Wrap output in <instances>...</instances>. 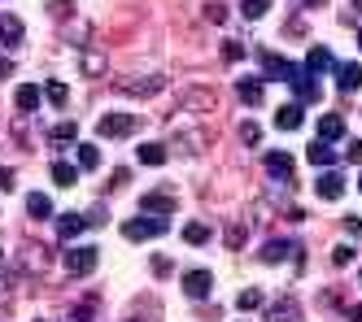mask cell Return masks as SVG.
<instances>
[{
  "mask_svg": "<svg viewBox=\"0 0 362 322\" xmlns=\"http://www.w3.org/2000/svg\"><path fill=\"white\" fill-rule=\"evenodd\" d=\"M9 74H13V66H9L5 57H0V78H9Z\"/></svg>",
  "mask_w": 362,
  "mask_h": 322,
  "instance_id": "obj_40",
  "label": "cell"
},
{
  "mask_svg": "<svg viewBox=\"0 0 362 322\" xmlns=\"http://www.w3.org/2000/svg\"><path fill=\"white\" fill-rule=\"evenodd\" d=\"M240 239H245V231H240V227H231V231H227V244H231V249H240Z\"/></svg>",
  "mask_w": 362,
  "mask_h": 322,
  "instance_id": "obj_37",
  "label": "cell"
},
{
  "mask_svg": "<svg viewBox=\"0 0 362 322\" xmlns=\"http://www.w3.org/2000/svg\"><path fill=\"white\" fill-rule=\"evenodd\" d=\"M236 305H240V309H257V305H262V292H257V287H245L240 297H236Z\"/></svg>",
  "mask_w": 362,
  "mask_h": 322,
  "instance_id": "obj_29",
  "label": "cell"
},
{
  "mask_svg": "<svg viewBox=\"0 0 362 322\" xmlns=\"http://www.w3.org/2000/svg\"><path fill=\"white\" fill-rule=\"evenodd\" d=\"M358 44H362V31H358Z\"/></svg>",
  "mask_w": 362,
  "mask_h": 322,
  "instance_id": "obj_44",
  "label": "cell"
},
{
  "mask_svg": "<svg viewBox=\"0 0 362 322\" xmlns=\"http://www.w3.org/2000/svg\"><path fill=\"white\" fill-rule=\"evenodd\" d=\"M310 161H315V166H332V161H336V153H332V144H319V140H310Z\"/></svg>",
  "mask_w": 362,
  "mask_h": 322,
  "instance_id": "obj_24",
  "label": "cell"
},
{
  "mask_svg": "<svg viewBox=\"0 0 362 322\" xmlns=\"http://www.w3.org/2000/svg\"><path fill=\"white\" fill-rule=\"evenodd\" d=\"M184 292H188L192 301H205V297L214 292V275H210V270H188V275H184Z\"/></svg>",
  "mask_w": 362,
  "mask_h": 322,
  "instance_id": "obj_5",
  "label": "cell"
},
{
  "mask_svg": "<svg viewBox=\"0 0 362 322\" xmlns=\"http://www.w3.org/2000/svg\"><path fill=\"white\" fill-rule=\"evenodd\" d=\"M40 100H44V92H40L35 83H22V88L13 92V105H18L22 114H31V109H40Z\"/></svg>",
  "mask_w": 362,
  "mask_h": 322,
  "instance_id": "obj_12",
  "label": "cell"
},
{
  "mask_svg": "<svg viewBox=\"0 0 362 322\" xmlns=\"http://www.w3.org/2000/svg\"><path fill=\"white\" fill-rule=\"evenodd\" d=\"M236 96L245 105H262V78H240L236 83Z\"/></svg>",
  "mask_w": 362,
  "mask_h": 322,
  "instance_id": "obj_17",
  "label": "cell"
},
{
  "mask_svg": "<svg viewBox=\"0 0 362 322\" xmlns=\"http://www.w3.org/2000/svg\"><path fill=\"white\" fill-rule=\"evenodd\" d=\"M74 179H79V170H74L70 161H53V183L57 187H74Z\"/></svg>",
  "mask_w": 362,
  "mask_h": 322,
  "instance_id": "obj_23",
  "label": "cell"
},
{
  "mask_svg": "<svg viewBox=\"0 0 362 322\" xmlns=\"http://www.w3.org/2000/svg\"><path fill=\"white\" fill-rule=\"evenodd\" d=\"M305 74H327V70H336V61H332V48H323V44H315V48H310L305 52V66H301Z\"/></svg>",
  "mask_w": 362,
  "mask_h": 322,
  "instance_id": "obj_6",
  "label": "cell"
},
{
  "mask_svg": "<svg viewBox=\"0 0 362 322\" xmlns=\"http://www.w3.org/2000/svg\"><path fill=\"white\" fill-rule=\"evenodd\" d=\"M48 9H53L57 18H66V13H70V5H66V0H53V5H48Z\"/></svg>",
  "mask_w": 362,
  "mask_h": 322,
  "instance_id": "obj_38",
  "label": "cell"
},
{
  "mask_svg": "<svg viewBox=\"0 0 362 322\" xmlns=\"http://www.w3.org/2000/svg\"><path fill=\"white\" fill-rule=\"evenodd\" d=\"M305 5H310V9H323V5H327V0H305Z\"/></svg>",
  "mask_w": 362,
  "mask_h": 322,
  "instance_id": "obj_41",
  "label": "cell"
},
{
  "mask_svg": "<svg viewBox=\"0 0 362 322\" xmlns=\"http://www.w3.org/2000/svg\"><path fill=\"white\" fill-rule=\"evenodd\" d=\"M0 44H5V48H18L22 44V18L0 13Z\"/></svg>",
  "mask_w": 362,
  "mask_h": 322,
  "instance_id": "obj_10",
  "label": "cell"
},
{
  "mask_svg": "<svg viewBox=\"0 0 362 322\" xmlns=\"http://www.w3.org/2000/svg\"><path fill=\"white\" fill-rule=\"evenodd\" d=\"M288 253H297V249L288 244V239H271V244H267L262 253H257V257H262V261H284Z\"/></svg>",
  "mask_w": 362,
  "mask_h": 322,
  "instance_id": "obj_21",
  "label": "cell"
},
{
  "mask_svg": "<svg viewBox=\"0 0 362 322\" xmlns=\"http://www.w3.org/2000/svg\"><path fill=\"white\" fill-rule=\"evenodd\" d=\"M223 57H227V61H240V57H245V48L231 40V44H223Z\"/></svg>",
  "mask_w": 362,
  "mask_h": 322,
  "instance_id": "obj_33",
  "label": "cell"
},
{
  "mask_svg": "<svg viewBox=\"0 0 362 322\" xmlns=\"http://www.w3.org/2000/svg\"><path fill=\"white\" fill-rule=\"evenodd\" d=\"M13 187H18V174L0 166V192H13Z\"/></svg>",
  "mask_w": 362,
  "mask_h": 322,
  "instance_id": "obj_32",
  "label": "cell"
},
{
  "mask_svg": "<svg viewBox=\"0 0 362 322\" xmlns=\"http://www.w3.org/2000/svg\"><path fill=\"white\" fill-rule=\"evenodd\" d=\"M83 227H88V218H79V213H62V218H57V235L62 239H74Z\"/></svg>",
  "mask_w": 362,
  "mask_h": 322,
  "instance_id": "obj_18",
  "label": "cell"
},
{
  "mask_svg": "<svg viewBox=\"0 0 362 322\" xmlns=\"http://www.w3.org/2000/svg\"><path fill=\"white\" fill-rule=\"evenodd\" d=\"M0 261H5V253H0Z\"/></svg>",
  "mask_w": 362,
  "mask_h": 322,
  "instance_id": "obj_45",
  "label": "cell"
},
{
  "mask_svg": "<svg viewBox=\"0 0 362 322\" xmlns=\"http://www.w3.org/2000/svg\"><path fill=\"white\" fill-rule=\"evenodd\" d=\"M354 9H358V13H362V0H354Z\"/></svg>",
  "mask_w": 362,
  "mask_h": 322,
  "instance_id": "obj_42",
  "label": "cell"
},
{
  "mask_svg": "<svg viewBox=\"0 0 362 322\" xmlns=\"http://www.w3.org/2000/svg\"><path fill=\"white\" fill-rule=\"evenodd\" d=\"M205 18H210V22H223L227 13H223V5H205Z\"/></svg>",
  "mask_w": 362,
  "mask_h": 322,
  "instance_id": "obj_35",
  "label": "cell"
},
{
  "mask_svg": "<svg viewBox=\"0 0 362 322\" xmlns=\"http://www.w3.org/2000/svg\"><path fill=\"white\" fill-rule=\"evenodd\" d=\"M140 209H148L153 218H166V213L175 209V201H170V196H144V205H140Z\"/></svg>",
  "mask_w": 362,
  "mask_h": 322,
  "instance_id": "obj_25",
  "label": "cell"
},
{
  "mask_svg": "<svg viewBox=\"0 0 362 322\" xmlns=\"http://www.w3.org/2000/svg\"><path fill=\"white\" fill-rule=\"evenodd\" d=\"M332 261H336V266H349V261H354V249H349V244H341V249L332 253Z\"/></svg>",
  "mask_w": 362,
  "mask_h": 322,
  "instance_id": "obj_34",
  "label": "cell"
},
{
  "mask_svg": "<svg viewBox=\"0 0 362 322\" xmlns=\"http://www.w3.org/2000/svg\"><path fill=\"white\" fill-rule=\"evenodd\" d=\"M267 9H271V0H240V13H245L249 22H253V18H262Z\"/></svg>",
  "mask_w": 362,
  "mask_h": 322,
  "instance_id": "obj_28",
  "label": "cell"
},
{
  "mask_svg": "<svg viewBox=\"0 0 362 322\" xmlns=\"http://www.w3.org/2000/svg\"><path fill=\"white\" fill-rule=\"evenodd\" d=\"M70 318H74V322H92V305H79V309H74Z\"/></svg>",
  "mask_w": 362,
  "mask_h": 322,
  "instance_id": "obj_36",
  "label": "cell"
},
{
  "mask_svg": "<svg viewBox=\"0 0 362 322\" xmlns=\"http://www.w3.org/2000/svg\"><path fill=\"white\" fill-rule=\"evenodd\" d=\"M162 88V74H140V78H122L118 83V92H127V96H153Z\"/></svg>",
  "mask_w": 362,
  "mask_h": 322,
  "instance_id": "obj_7",
  "label": "cell"
},
{
  "mask_svg": "<svg viewBox=\"0 0 362 322\" xmlns=\"http://www.w3.org/2000/svg\"><path fill=\"white\" fill-rule=\"evenodd\" d=\"M293 88H297V105H310V100H319V78H315V74H305V70H301Z\"/></svg>",
  "mask_w": 362,
  "mask_h": 322,
  "instance_id": "obj_14",
  "label": "cell"
},
{
  "mask_svg": "<svg viewBox=\"0 0 362 322\" xmlns=\"http://www.w3.org/2000/svg\"><path fill=\"white\" fill-rule=\"evenodd\" d=\"M122 235L127 239H158V235H166V218H153V213H140V218H127L122 222Z\"/></svg>",
  "mask_w": 362,
  "mask_h": 322,
  "instance_id": "obj_1",
  "label": "cell"
},
{
  "mask_svg": "<svg viewBox=\"0 0 362 322\" xmlns=\"http://www.w3.org/2000/svg\"><path fill=\"white\" fill-rule=\"evenodd\" d=\"M267 170H271L275 179H288V174L297 170V161H293L288 153H267Z\"/></svg>",
  "mask_w": 362,
  "mask_h": 322,
  "instance_id": "obj_15",
  "label": "cell"
},
{
  "mask_svg": "<svg viewBox=\"0 0 362 322\" xmlns=\"http://www.w3.org/2000/svg\"><path fill=\"white\" fill-rule=\"evenodd\" d=\"M315 192H319L323 201H341V192H345V174H336V170H323V174L315 179Z\"/></svg>",
  "mask_w": 362,
  "mask_h": 322,
  "instance_id": "obj_9",
  "label": "cell"
},
{
  "mask_svg": "<svg viewBox=\"0 0 362 322\" xmlns=\"http://www.w3.org/2000/svg\"><path fill=\"white\" fill-rule=\"evenodd\" d=\"M184 239H188V244H210V227H205V222H188Z\"/></svg>",
  "mask_w": 362,
  "mask_h": 322,
  "instance_id": "obj_27",
  "label": "cell"
},
{
  "mask_svg": "<svg viewBox=\"0 0 362 322\" xmlns=\"http://www.w3.org/2000/svg\"><path fill=\"white\" fill-rule=\"evenodd\" d=\"M240 140H245V144L253 148L257 140H262V126H257V122H240Z\"/></svg>",
  "mask_w": 362,
  "mask_h": 322,
  "instance_id": "obj_30",
  "label": "cell"
},
{
  "mask_svg": "<svg viewBox=\"0 0 362 322\" xmlns=\"http://www.w3.org/2000/svg\"><path fill=\"white\" fill-rule=\"evenodd\" d=\"M100 166V148L96 144H79V170H96Z\"/></svg>",
  "mask_w": 362,
  "mask_h": 322,
  "instance_id": "obj_26",
  "label": "cell"
},
{
  "mask_svg": "<svg viewBox=\"0 0 362 322\" xmlns=\"http://www.w3.org/2000/svg\"><path fill=\"white\" fill-rule=\"evenodd\" d=\"M315 136H319V144L345 140V118H341V114H323V118H319V126H315Z\"/></svg>",
  "mask_w": 362,
  "mask_h": 322,
  "instance_id": "obj_8",
  "label": "cell"
},
{
  "mask_svg": "<svg viewBox=\"0 0 362 322\" xmlns=\"http://www.w3.org/2000/svg\"><path fill=\"white\" fill-rule=\"evenodd\" d=\"M262 66H267V78H284V83H297V74H301L297 61L275 57V52H262Z\"/></svg>",
  "mask_w": 362,
  "mask_h": 322,
  "instance_id": "obj_4",
  "label": "cell"
},
{
  "mask_svg": "<svg viewBox=\"0 0 362 322\" xmlns=\"http://www.w3.org/2000/svg\"><path fill=\"white\" fill-rule=\"evenodd\" d=\"M27 213L31 218H53V201H48L44 192H31L27 196Z\"/></svg>",
  "mask_w": 362,
  "mask_h": 322,
  "instance_id": "obj_19",
  "label": "cell"
},
{
  "mask_svg": "<svg viewBox=\"0 0 362 322\" xmlns=\"http://www.w3.org/2000/svg\"><path fill=\"white\" fill-rule=\"evenodd\" d=\"M48 140H53V144H74V140H79V126H74V122H57L53 131H48Z\"/></svg>",
  "mask_w": 362,
  "mask_h": 322,
  "instance_id": "obj_22",
  "label": "cell"
},
{
  "mask_svg": "<svg viewBox=\"0 0 362 322\" xmlns=\"http://www.w3.org/2000/svg\"><path fill=\"white\" fill-rule=\"evenodd\" d=\"M301 118H305V114H301L297 100H293V105H279V109H275V126H279V131H297Z\"/></svg>",
  "mask_w": 362,
  "mask_h": 322,
  "instance_id": "obj_13",
  "label": "cell"
},
{
  "mask_svg": "<svg viewBox=\"0 0 362 322\" xmlns=\"http://www.w3.org/2000/svg\"><path fill=\"white\" fill-rule=\"evenodd\" d=\"M336 83H341V92H358V88H362V66H358V61L336 66Z\"/></svg>",
  "mask_w": 362,
  "mask_h": 322,
  "instance_id": "obj_11",
  "label": "cell"
},
{
  "mask_svg": "<svg viewBox=\"0 0 362 322\" xmlns=\"http://www.w3.org/2000/svg\"><path fill=\"white\" fill-rule=\"evenodd\" d=\"M62 261H66V270H70L74 279H83V275H92V270H96L100 253H96L92 244H83V249H66V253H62Z\"/></svg>",
  "mask_w": 362,
  "mask_h": 322,
  "instance_id": "obj_3",
  "label": "cell"
},
{
  "mask_svg": "<svg viewBox=\"0 0 362 322\" xmlns=\"http://www.w3.org/2000/svg\"><path fill=\"white\" fill-rule=\"evenodd\" d=\"M358 187H362V179H358Z\"/></svg>",
  "mask_w": 362,
  "mask_h": 322,
  "instance_id": "obj_46",
  "label": "cell"
},
{
  "mask_svg": "<svg viewBox=\"0 0 362 322\" xmlns=\"http://www.w3.org/2000/svg\"><path fill=\"white\" fill-rule=\"evenodd\" d=\"M96 131L105 140H122V136H136V131H140V118L136 114H105L96 122Z\"/></svg>",
  "mask_w": 362,
  "mask_h": 322,
  "instance_id": "obj_2",
  "label": "cell"
},
{
  "mask_svg": "<svg viewBox=\"0 0 362 322\" xmlns=\"http://www.w3.org/2000/svg\"><path fill=\"white\" fill-rule=\"evenodd\" d=\"M44 96H48V100H53V105H66V100H70V92H66V83H48V88H44Z\"/></svg>",
  "mask_w": 362,
  "mask_h": 322,
  "instance_id": "obj_31",
  "label": "cell"
},
{
  "mask_svg": "<svg viewBox=\"0 0 362 322\" xmlns=\"http://www.w3.org/2000/svg\"><path fill=\"white\" fill-rule=\"evenodd\" d=\"M127 322H144V318H127Z\"/></svg>",
  "mask_w": 362,
  "mask_h": 322,
  "instance_id": "obj_43",
  "label": "cell"
},
{
  "mask_svg": "<svg viewBox=\"0 0 362 322\" xmlns=\"http://www.w3.org/2000/svg\"><path fill=\"white\" fill-rule=\"evenodd\" d=\"M136 157H140V166H162V161H166V148H162V144H140Z\"/></svg>",
  "mask_w": 362,
  "mask_h": 322,
  "instance_id": "obj_20",
  "label": "cell"
},
{
  "mask_svg": "<svg viewBox=\"0 0 362 322\" xmlns=\"http://www.w3.org/2000/svg\"><path fill=\"white\" fill-rule=\"evenodd\" d=\"M267 322H305V318H301V309H297V301H279V305H271V314H267Z\"/></svg>",
  "mask_w": 362,
  "mask_h": 322,
  "instance_id": "obj_16",
  "label": "cell"
},
{
  "mask_svg": "<svg viewBox=\"0 0 362 322\" xmlns=\"http://www.w3.org/2000/svg\"><path fill=\"white\" fill-rule=\"evenodd\" d=\"M345 318H349V322H362V305H349V309H345Z\"/></svg>",
  "mask_w": 362,
  "mask_h": 322,
  "instance_id": "obj_39",
  "label": "cell"
}]
</instances>
